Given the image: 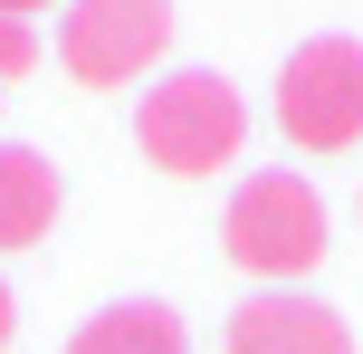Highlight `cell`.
I'll use <instances>...</instances> for the list:
<instances>
[{
  "label": "cell",
  "instance_id": "obj_1",
  "mask_svg": "<svg viewBox=\"0 0 363 354\" xmlns=\"http://www.w3.org/2000/svg\"><path fill=\"white\" fill-rule=\"evenodd\" d=\"M134 134H144V153H153L163 172H220V163H239V144H249V106H239L230 77L172 67V77L144 87Z\"/></svg>",
  "mask_w": 363,
  "mask_h": 354
},
{
  "label": "cell",
  "instance_id": "obj_2",
  "mask_svg": "<svg viewBox=\"0 0 363 354\" xmlns=\"http://www.w3.org/2000/svg\"><path fill=\"white\" fill-rule=\"evenodd\" d=\"M220 240H230V259L249 268V278L287 287V278H306V268L325 259V201H315L306 172H249V182L230 192Z\"/></svg>",
  "mask_w": 363,
  "mask_h": 354
},
{
  "label": "cell",
  "instance_id": "obj_3",
  "mask_svg": "<svg viewBox=\"0 0 363 354\" xmlns=\"http://www.w3.org/2000/svg\"><path fill=\"white\" fill-rule=\"evenodd\" d=\"M277 134L296 153H354L363 144V38H306L277 67Z\"/></svg>",
  "mask_w": 363,
  "mask_h": 354
},
{
  "label": "cell",
  "instance_id": "obj_4",
  "mask_svg": "<svg viewBox=\"0 0 363 354\" xmlns=\"http://www.w3.org/2000/svg\"><path fill=\"white\" fill-rule=\"evenodd\" d=\"M172 48V0H67L57 10V67L77 87H134Z\"/></svg>",
  "mask_w": 363,
  "mask_h": 354
},
{
  "label": "cell",
  "instance_id": "obj_5",
  "mask_svg": "<svg viewBox=\"0 0 363 354\" xmlns=\"http://www.w3.org/2000/svg\"><path fill=\"white\" fill-rule=\"evenodd\" d=\"M220 354H354V326L335 316V306L296 297V287H268V297L230 306Z\"/></svg>",
  "mask_w": 363,
  "mask_h": 354
},
{
  "label": "cell",
  "instance_id": "obj_6",
  "mask_svg": "<svg viewBox=\"0 0 363 354\" xmlns=\"http://www.w3.org/2000/svg\"><path fill=\"white\" fill-rule=\"evenodd\" d=\"M57 163L38 144H0V249H38L57 230Z\"/></svg>",
  "mask_w": 363,
  "mask_h": 354
},
{
  "label": "cell",
  "instance_id": "obj_7",
  "mask_svg": "<svg viewBox=\"0 0 363 354\" xmlns=\"http://www.w3.org/2000/svg\"><path fill=\"white\" fill-rule=\"evenodd\" d=\"M67 354H191V336H182V316H172V306L125 297V306H106V316H86V326H77Z\"/></svg>",
  "mask_w": 363,
  "mask_h": 354
},
{
  "label": "cell",
  "instance_id": "obj_8",
  "mask_svg": "<svg viewBox=\"0 0 363 354\" xmlns=\"http://www.w3.org/2000/svg\"><path fill=\"white\" fill-rule=\"evenodd\" d=\"M38 57V38H29V19H0V77H19Z\"/></svg>",
  "mask_w": 363,
  "mask_h": 354
},
{
  "label": "cell",
  "instance_id": "obj_9",
  "mask_svg": "<svg viewBox=\"0 0 363 354\" xmlns=\"http://www.w3.org/2000/svg\"><path fill=\"white\" fill-rule=\"evenodd\" d=\"M10 336H19V297L0 287V345H10Z\"/></svg>",
  "mask_w": 363,
  "mask_h": 354
},
{
  "label": "cell",
  "instance_id": "obj_10",
  "mask_svg": "<svg viewBox=\"0 0 363 354\" xmlns=\"http://www.w3.org/2000/svg\"><path fill=\"white\" fill-rule=\"evenodd\" d=\"M29 10H48V0H0V19H29Z\"/></svg>",
  "mask_w": 363,
  "mask_h": 354
}]
</instances>
